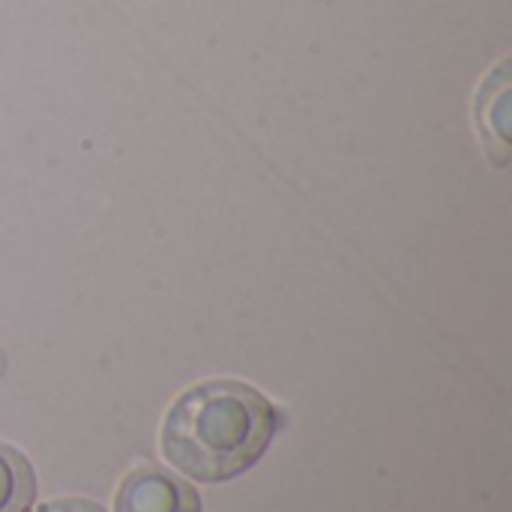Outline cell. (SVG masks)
Segmentation results:
<instances>
[{
  "instance_id": "1",
  "label": "cell",
  "mask_w": 512,
  "mask_h": 512,
  "mask_svg": "<svg viewBox=\"0 0 512 512\" xmlns=\"http://www.w3.org/2000/svg\"><path fill=\"white\" fill-rule=\"evenodd\" d=\"M282 411L243 381H201L168 408L162 456L189 480L228 483L261 462Z\"/></svg>"
},
{
  "instance_id": "2",
  "label": "cell",
  "mask_w": 512,
  "mask_h": 512,
  "mask_svg": "<svg viewBox=\"0 0 512 512\" xmlns=\"http://www.w3.org/2000/svg\"><path fill=\"white\" fill-rule=\"evenodd\" d=\"M114 512H201V498L177 474L159 465H138L123 477Z\"/></svg>"
},
{
  "instance_id": "3",
  "label": "cell",
  "mask_w": 512,
  "mask_h": 512,
  "mask_svg": "<svg viewBox=\"0 0 512 512\" xmlns=\"http://www.w3.org/2000/svg\"><path fill=\"white\" fill-rule=\"evenodd\" d=\"M36 501V471L30 459L0 444V512H27Z\"/></svg>"
},
{
  "instance_id": "4",
  "label": "cell",
  "mask_w": 512,
  "mask_h": 512,
  "mask_svg": "<svg viewBox=\"0 0 512 512\" xmlns=\"http://www.w3.org/2000/svg\"><path fill=\"white\" fill-rule=\"evenodd\" d=\"M36 512H105L96 501H87V498H60V501H51L45 507H39Z\"/></svg>"
}]
</instances>
